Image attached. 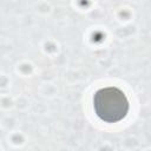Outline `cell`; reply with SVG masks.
I'll return each instance as SVG.
<instances>
[{
  "label": "cell",
  "mask_w": 151,
  "mask_h": 151,
  "mask_svg": "<svg viewBox=\"0 0 151 151\" xmlns=\"http://www.w3.org/2000/svg\"><path fill=\"white\" fill-rule=\"evenodd\" d=\"M93 107L101 120L116 123L127 114L129 100L122 90L113 86L104 87L94 93Z\"/></svg>",
  "instance_id": "1"
}]
</instances>
